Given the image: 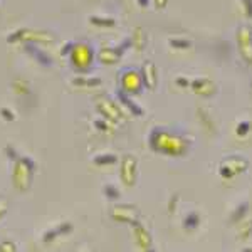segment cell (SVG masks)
<instances>
[{
	"instance_id": "1",
	"label": "cell",
	"mask_w": 252,
	"mask_h": 252,
	"mask_svg": "<svg viewBox=\"0 0 252 252\" xmlns=\"http://www.w3.org/2000/svg\"><path fill=\"white\" fill-rule=\"evenodd\" d=\"M148 143L155 152L165 153V155L180 157L187 152V141L180 135H173V133L166 131V129L155 128L148 136Z\"/></svg>"
},
{
	"instance_id": "27",
	"label": "cell",
	"mask_w": 252,
	"mask_h": 252,
	"mask_svg": "<svg viewBox=\"0 0 252 252\" xmlns=\"http://www.w3.org/2000/svg\"><path fill=\"white\" fill-rule=\"evenodd\" d=\"M251 234H252V220L242 223V229L239 230V237L247 239V237H251Z\"/></svg>"
},
{
	"instance_id": "17",
	"label": "cell",
	"mask_w": 252,
	"mask_h": 252,
	"mask_svg": "<svg viewBox=\"0 0 252 252\" xmlns=\"http://www.w3.org/2000/svg\"><path fill=\"white\" fill-rule=\"evenodd\" d=\"M116 96H118V99H120V103H121V104H125V106L128 108L129 111H131L135 116H141V115H143V109L138 106L135 101H131V97H129V94H128V93H125L123 89H118V94H116Z\"/></svg>"
},
{
	"instance_id": "23",
	"label": "cell",
	"mask_w": 252,
	"mask_h": 252,
	"mask_svg": "<svg viewBox=\"0 0 252 252\" xmlns=\"http://www.w3.org/2000/svg\"><path fill=\"white\" fill-rule=\"evenodd\" d=\"M198 223H200V217H198V214H195V212H190L184 219V225L187 229H197Z\"/></svg>"
},
{
	"instance_id": "22",
	"label": "cell",
	"mask_w": 252,
	"mask_h": 252,
	"mask_svg": "<svg viewBox=\"0 0 252 252\" xmlns=\"http://www.w3.org/2000/svg\"><path fill=\"white\" fill-rule=\"evenodd\" d=\"M89 22L96 27H115L116 26V20L115 19H108V17H91Z\"/></svg>"
},
{
	"instance_id": "10",
	"label": "cell",
	"mask_w": 252,
	"mask_h": 252,
	"mask_svg": "<svg viewBox=\"0 0 252 252\" xmlns=\"http://www.w3.org/2000/svg\"><path fill=\"white\" fill-rule=\"evenodd\" d=\"M97 111L104 116V120L111 121V123H120V121L123 120V116H121L118 106L109 99H99V101H97Z\"/></svg>"
},
{
	"instance_id": "7",
	"label": "cell",
	"mask_w": 252,
	"mask_h": 252,
	"mask_svg": "<svg viewBox=\"0 0 252 252\" xmlns=\"http://www.w3.org/2000/svg\"><path fill=\"white\" fill-rule=\"evenodd\" d=\"M237 42H239V51L247 64H252V31L249 27H241L237 31Z\"/></svg>"
},
{
	"instance_id": "16",
	"label": "cell",
	"mask_w": 252,
	"mask_h": 252,
	"mask_svg": "<svg viewBox=\"0 0 252 252\" xmlns=\"http://www.w3.org/2000/svg\"><path fill=\"white\" fill-rule=\"evenodd\" d=\"M192 89L197 94H204V96H210L215 93V84L210 79L207 78H200V79H195L192 83Z\"/></svg>"
},
{
	"instance_id": "21",
	"label": "cell",
	"mask_w": 252,
	"mask_h": 252,
	"mask_svg": "<svg viewBox=\"0 0 252 252\" xmlns=\"http://www.w3.org/2000/svg\"><path fill=\"white\" fill-rule=\"evenodd\" d=\"M118 157L116 155H111V153H104V155H96L93 158V161H94V165L97 166H104V165H113L116 163Z\"/></svg>"
},
{
	"instance_id": "3",
	"label": "cell",
	"mask_w": 252,
	"mask_h": 252,
	"mask_svg": "<svg viewBox=\"0 0 252 252\" xmlns=\"http://www.w3.org/2000/svg\"><path fill=\"white\" fill-rule=\"evenodd\" d=\"M54 40V35L47 31H34V29H17L14 31L12 34L7 35V42L9 44H15V42H52Z\"/></svg>"
},
{
	"instance_id": "30",
	"label": "cell",
	"mask_w": 252,
	"mask_h": 252,
	"mask_svg": "<svg viewBox=\"0 0 252 252\" xmlns=\"http://www.w3.org/2000/svg\"><path fill=\"white\" fill-rule=\"evenodd\" d=\"M0 116H2L5 121H14L15 120V113L12 111L10 108H2V109H0Z\"/></svg>"
},
{
	"instance_id": "29",
	"label": "cell",
	"mask_w": 252,
	"mask_h": 252,
	"mask_svg": "<svg viewBox=\"0 0 252 252\" xmlns=\"http://www.w3.org/2000/svg\"><path fill=\"white\" fill-rule=\"evenodd\" d=\"M15 251H17V246L12 241L0 242V252H15Z\"/></svg>"
},
{
	"instance_id": "12",
	"label": "cell",
	"mask_w": 252,
	"mask_h": 252,
	"mask_svg": "<svg viewBox=\"0 0 252 252\" xmlns=\"http://www.w3.org/2000/svg\"><path fill=\"white\" fill-rule=\"evenodd\" d=\"M141 74V81H143V86L146 89H155L158 84V72H157V66L152 63V61H146L140 71Z\"/></svg>"
},
{
	"instance_id": "2",
	"label": "cell",
	"mask_w": 252,
	"mask_h": 252,
	"mask_svg": "<svg viewBox=\"0 0 252 252\" xmlns=\"http://www.w3.org/2000/svg\"><path fill=\"white\" fill-rule=\"evenodd\" d=\"M37 165L31 157H19L14 161V172H12V184L19 192H27L34 182V173Z\"/></svg>"
},
{
	"instance_id": "5",
	"label": "cell",
	"mask_w": 252,
	"mask_h": 252,
	"mask_svg": "<svg viewBox=\"0 0 252 252\" xmlns=\"http://www.w3.org/2000/svg\"><path fill=\"white\" fill-rule=\"evenodd\" d=\"M121 79V89L125 93H128L129 96L131 94H138L143 88V81H141V74L136 72L135 69H125L120 76Z\"/></svg>"
},
{
	"instance_id": "34",
	"label": "cell",
	"mask_w": 252,
	"mask_h": 252,
	"mask_svg": "<svg viewBox=\"0 0 252 252\" xmlns=\"http://www.w3.org/2000/svg\"><path fill=\"white\" fill-rule=\"evenodd\" d=\"M170 46H172V47H190V42H189V40L175 39V40H170Z\"/></svg>"
},
{
	"instance_id": "35",
	"label": "cell",
	"mask_w": 252,
	"mask_h": 252,
	"mask_svg": "<svg viewBox=\"0 0 252 252\" xmlns=\"http://www.w3.org/2000/svg\"><path fill=\"white\" fill-rule=\"evenodd\" d=\"M94 126L99 131H109V128H108V125H106V121H101V120H97L94 121Z\"/></svg>"
},
{
	"instance_id": "4",
	"label": "cell",
	"mask_w": 252,
	"mask_h": 252,
	"mask_svg": "<svg viewBox=\"0 0 252 252\" xmlns=\"http://www.w3.org/2000/svg\"><path fill=\"white\" fill-rule=\"evenodd\" d=\"M69 58H71L72 66L81 69V71H86V69L91 67V64H93L94 51H93V47L86 42H76L72 52L69 54Z\"/></svg>"
},
{
	"instance_id": "6",
	"label": "cell",
	"mask_w": 252,
	"mask_h": 252,
	"mask_svg": "<svg viewBox=\"0 0 252 252\" xmlns=\"http://www.w3.org/2000/svg\"><path fill=\"white\" fill-rule=\"evenodd\" d=\"M136 172H138V161L135 157L126 155L121 161V168H120V175L121 180L126 187H133L136 184Z\"/></svg>"
},
{
	"instance_id": "11",
	"label": "cell",
	"mask_w": 252,
	"mask_h": 252,
	"mask_svg": "<svg viewBox=\"0 0 252 252\" xmlns=\"http://www.w3.org/2000/svg\"><path fill=\"white\" fill-rule=\"evenodd\" d=\"M24 51H26L27 54H29L31 58L39 64V66H42V67H51L52 64H54V63H52V59H51V56H49L47 52H44L42 49H40V47L37 46V44H34V42L24 44Z\"/></svg>"
},
{
	"instance_id": "14",
	"label": "cell",
	"mask_w": 252,
	"mask_h": 252,
	"mask_svg": "<svg viewBox=\"0 0 252 252\" xmlns=\"http://www.w3.org/2000/svg\"><path fill=\"white\" fill-rule=\"evenodd\" d=\"M133 234H135L136 244L141 247V249L143 251L152 249V235H150V232L141 225V223H138V222L133 223Z\"/></svg>"
},
{
	"instance_id": "15",
	"label": "cell",
	"mask_w": 252,
	"mask_h": 252,
	"mask_svg": "<svg viewBox=\"0 0 252 252\" xmlns=\"http://www.w3.org/2000/svg\"><path fill=\"white\" fill-rule=\"evenodd\" d=\"M69 232H72V223L71 222L59 223L58 227H52V229H49L47 232L42 235V241L46 244H51V242H54L59 235H66Z\"/></svg>"
},
{
	"instance_id": "19",
	"label": "cell",
	"mask_w": 252,
	"mask_h": 252,
	"mask_svg": "<svg viewBox=\"0 0 252 252\" xmlns=\"http://www.w3.org/2000/svg\"><path fill=\"white\" fill-rule=\"evenodd\" d=\"M12 89H14V91L20 96H27L32 93L31 91V83L26 79H15L14 83H12Z\"/></svg>"
},
{
	"instance_id": "8",
	"label": "cell",
	"mask_w": 252,
	"mask_h": 252,
	"mask_svg": "<svg viewBox=\"0 0 252 252\" xmlns=\"http://www.w3.org/2000/svg\"><path fill=\"white\" fill-rule=\"evenodd\" d=\"M247 166H249V163L244 158H227L220 165V175L223 178H232L235 175L246 172Z\"/></svg>"
},
{
	"instance_id": "38",
	"label": "cell",
	"mask_w": 252,
	"mask_h": 252,
	"mask_svg": "<svg viewBox=\"0 0 252 252\" xmlns=\"http://www.w3.org/2000/svg\"><path fill=\"white\" fill-rule=\"evenodd\" d=\"M177 84H178L180 88H187L190 83H189V81H187L185 78H177Z\"/></svg>"
},
{
	"instance_id": "36",
	"label": "cell",
	"mask_w": 252,
	"mask_h": 252,
	"mask_svg": "<svg viewBox=\"0 0 252 252\" xmlns=\"http://www.w3.org/2000/svg\"><path fill=\"white\" fill-rule=\"evenodd\" d=\"M244 7H246L247 17H252V0H242Z\"/></svg>"
},
{
	"instance_id": "26",
	"label": "cell",
	"mask_w": 252,
	"mask_h": 252,
	"mask_svg": "<svg viewBox=\"0 0 252 252\" xmlns=\"http://www.w3.org/2000/svg\"><path fill=\"white\" fill-rule=\"evenodd\" d=\"M198 116L202 118L200 121H204V125L207 126V129H209V131H214V121H212V118H210L209 115H207V113L204 111V109H198Z\"/></svg>"
},
{
	"instance_id": "18",
	"label": "cell",
	"mask_w": 252,
	"mask_h": 252,
	"mask_svg": "<svg viewBox=\"0 0 252 252\" xmlns=\"http://www.w3.org/2000/svg\"><path fill=\"white\" fill-rule=\"evenodd\" d=\"M71 84L79 89H91V88L101 86V79L99 78H74L71 81Z\"/></svg>"
},
{
	"instance_id": "25",
	"label": "cell",
	"mask_w": 252,
	"mask_h": 252,
	"mask_svg": "<svg viewBox=\"0 0 252 252\" xmlns=\"http://www.w3.org/2000/svg\"><path fill=\"white\" fill-rule=\"evenodd\" d=\"M103 192L106 195L108 200H118V198H120V190H118L115 185H106Z\"/></svg>"
},
{
	"instance_id": "24",
	"label": "cell",
	"mask_w": 252,
	"mask_h": 252,
	"mask_svg": "<svg viewBox=\"0 0 252 252\" xmlns=\"http://www.w3.org/2000/svg\"><path fill=\"white\" fill-rule=\"evenodd\" d=\"M247 209H249V204H247V202H244V204L239 205L237 209H235L234 215H232V217H230V222L235 223V222H239V220H241V219L244 217V215L247 214Z\"/></svg>"
},
{
	"instance_id": "13",
	"label": "cell",
	"mask_w": 252,
	"mask_h": 252,
	"mask_svg": "<svg viewBox=\"0 0 252 252\" xmlns=\"http://www.w3.org/2000/svg\"><path fill=\"white\" fill-rule=\"evenodd\" d=\"M131 46V39L126 40L123 46H120L118 49H103V51H99V54H97V59H99V63L103 64H115L120 61V58L123 56L125 49Z\"/></svg>"
},
{
	"instance_id": "20",
	"label": "cell",
	"mask_w": 252,
	"mask_h": 252,
	"mask_svg": "<svg viewBox=\"0 0 252 252\" xmlns=\"http://www.w3.org/2000/svg\"><path fill=\"white\" fill-rule=\"evenodd\" d=\"M131 44L138 49V51H141V49L145 47V44H146V34H145V31L141 29V27H136L135 32H133Z\"/></svg>"
},
{
	"instance_id": "37",
	"label": "cell",
	"mask_w": 252,
	"mask_h": 252,
	"mask_svg": "<svg viewBox=\"0 0 252 252\" xmlns=\"http://www.w3.org/2000/svg\"><path fill=\"white\" fill-rule=\"evenodd\" d=\"M155 2V7L157 9H165L166 3H168V0H153Z\"/></svg>"
},
{
	"instance_id": "33",
	"label": "cell",
	"mask_w": 252,
	"mask_h": 252,
	"mask_svg": "<svg viewBox=\"0 0 252 252\" xmlns=\"http://www.w3.org/2000/svg\"><path fill=\"white\" fill-rule=\"evenodd\" d=\"M74 44L76 42H72V40H71V42H67V44H64V47L61 49V54H63V56H69L72 52V49H74Z\"/></svg>"
},
{
	"instance_id": "9",
	"label": "cell",
	"mask_w": 252,
	"mask_h": 252,
	"mask_svg": "<svg viewBox=\"0 0 252 252\" xmlns=\"http://www.w3.org/2000/svg\"><path fill=\"white\" fill-rule=\"evenodd\" d=\"M111 217L118 222L123 223H135L138 222V210L133 205H118L113 209Z\"/></svg>"
},
{
	"instance_id": "39",
	"label": "cell",
	"mask_w": 252,
	"mask_h": 252,
	"mask_svg": "<svg viewBox=\"0 0 252 252\" xmlns=\"http://www.w3.org/2000/svg\"><path fill=\"white\" fill-rule=\"evenodd\" d=\"M138 3H140V7H148V3H150V0H138Z\"/></svg>"
},
{
	"instance_id": "32",
	"label": "cell",
	"mask_w": 252,
	"mask_h": 252,
	"mask_svg": "<svg viewBox=\"0 0 252 252\" xmlns=\"http://www.w3.org/2000/svg\"><path fill=\"white\" fill-rule=\"evenodd\" d=\"M9 212V202H7V198L0 197V219H3Z\"/></svg>"
},
{
	"instance_id": "31",
	"label": "cell",
	"mask_w": 252,
	"mask_h": 252,
	"mask_svg": "<svg viewBox=\"0 0 252 252\" xmlns=\"http://www.w3.org/2000/svg\"><path fill=\"white\" fill-rule=\"evenodd\" d=\"M249 129H251V123H249V121H242V123H239V126H237V135L239 136L247 135V133H249Z\"/></svg>"
},
{
	"instance_id": "28",
	"label": "cell",
	"mask_w": 252,
	"mask_h": 252,
	"mask_svg": "<svg viewBox=\"0 0 252 252\" xmlns=\"http://www.w3.org/2000/svg\"><path fill=\"white\" fill-rule=\"evenodd\" d=\"M3 152H5V155H7V158H9L10 161H15V160H17V158H19L17 150H15L12 145H7L5 148H3Z\"/></svg>"
}]
</instances>
